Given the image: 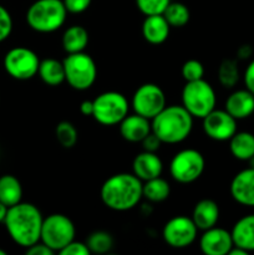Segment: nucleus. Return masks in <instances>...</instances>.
<instances>
[{"label": "nucleus", "mask_w": 254, "mask_h": 255, "mask_svg": "<svg viewBox=\"0 0 254 255\" xmlns=\"http://www.w3.org/2000/svg\"><path fill=\"white\" fill-rule=\"evenodd\" d=\"M80 111L84 116H92V114H94V101L86 100V101L82 102L80 105Z\"/></svg>", "instance_id": "39"}, {"label": "nucleus", "mask_w": 254, "mask_h": 255, "mask_svg": "<svg viewBox=\"0 0 254 255\" xmlns=\"http://www.w3.org/2000/svg\"><path fill=\"white\" fill-rule=\"evenodd\" d=\"M171 0H136L137 9L146 16L163 15Z\"/></svg>", "instance_id": "31"}, {"label": "nucleus", "mask_w": 254, "mask_h": 255, "mask_svg": "<svg viewBox=\"0 0 254 255\" xmlns=\"http://www.w3.org/2000/svg\"><path fill=\"white\" fill-rule=\"evenodd\" d=\"M163 16L166 17L171 27H183L188 24L191 19V12L183 2L171 1L167 9L164 10Z\"/></svg>", "instance_id": "27"}, {"label": "nucleus", "mask_w": 254, "mask_h": 255, "mask_svg": "<svg viewBox=\"0 0 254 255\" xmlns=\"http://www.w3.org/2000/svg\"><path fill=\"white\" fill-rule=\"evenodd\" d=\"M42 222L44 217L35 204L20 202L7 208L4 224L10 238L17 246L29 248L40 242Z\"/></svg>", "instance_id": "1"}, {"label": "nucleus", "mask_w": 254, "mask_h": 255, "mask_svg": "<svg viewBox=\"0 0 254 255\" xmlns=\"http://www.w3.org/2000/svg\"><path fill=\"white\" fill-rule=\"evenodd\" d=\"M89 31L81 25H72L65 30L61 39L62 49L67 54H76L85 51L89 45Z\"/></svg>", "instance_id": "22"}, {"label": "nucleus", "mask_w": 254, "mask_h": 255, "mask_svg": "<svg viewBox=\"0 0 254 255\" xmlns=\"http://www.w3.org/2000/svg\"><path fill=\"white\" fill-rule=\"evenodd\" d=\"M22 199V187L19 179L11 174L0 177V202L9 208L20 203Z\"/></svg>", "instance_id": "24"}, {"label": "nucleus", "mask_w": 254, "mask_h": 255, "mask_svg": "<svg viewBox=\"0 0 254 255\" xmlns=\"http://www.w3.org/2000/svg\"><path fill=\"white\" fill-rule=\"evenodd\" d=\"M76 228L71 219L61 213H54L44 218L40 241L51 251L59 253L67 244L75 241Z\"/></svg>", "instance_id": "7"}, {"label": "nucleus", "mask_w": 254, "mask_h": 255, "mask_svg": "<svg viewBox=\"0 0 254 255\" xmlns=\"http://www.w3.org/2000/svg\"><path fill=\"white\" fill-rule=\"evenodd\" d=\"M231 196L237 203L254 207V167L243 169L231 182Z\"/></svg>", "instance_id": "15"}, {"label": "nucleus", "mask_w": 254, "mask_h": 255, "mask_svg": "<svg viewBox=\"0 0 254 255\" xmlns=\"http://www.w3.org/2000/svg\"><path fill=\"white\" fill-rule=\"evenodd\" d=\"M162 172L163 163L156 152L142 151L134 157L132 162V173L138 177L142 182L161 177Z\"/></svg>", "instance_id": "16"}, {"label": "nucleus", "mask_w": 254, "mask_h": 255, "mask_svg": "<svg viewBox=\"0 0 254 255\" xmlns=\"http://www.w3.org/2000/svg\"><path fill=\"white\" fill-rule=\"evenodd\" d=\"M182 77L186 80V82L197 81V80L203 79L204 76V66L198 60H188L183 64L181 70Z\"/></svg>", "instance_id": "32"}, {"label": "nucleus", "mask_w": 254, "mask_h": 255, "mask_svg": "<svg viewBox=\"0 0 254 255\" xmlns=\"http://www.w3.org/2000/svg\"><path fill=\"white\" fill-rule=\"evenodd\" d=\"M86 246L90 253L106 254L114 248V238L107 232L97 231L90 234L86 241Z\"/></svg>", "instance_id": "29"}, {"label": "nucleus", "mask_w": 254, "mask_h": 255, "mask_svg": "<svg viewBox=\"0 0 254 255\" xmlns=\"http://www.w3.org/2000/svg\"><path fill=\"white\" fill-rule=\"evenodd\" d=\"M37 75L44 84L49 86H59L65 81L64 64L56 59L41 60Z\"/></svg>", "instance_id": "25"}, {"label": "nucleus", "mask_w": 254, "mask_h": 255, "mask_svg": "<svg viewBox=\"0 0 254 255\" xmlns=\"http://www.w3.org/2000/svg\"><path fill=\"white\" fill-rule=\"evenodd\" d=\"M252 52H253V50H252L249 45H243V46L238 49V57L239 59H248L252 55Z\"/></svg>", "instance_id": "40"}, {"label": "nucleus", "mask_w": 254, "mask_h": 255, "mask_svg": "<svg viewBox=\"0 0 254 255\" xmlns=\"http://www.w3.org/2000/svg\"><path fill=\"white\" fill-rule=\"evenodd\" d=\"M229 151L239 161L252 159L254 157V134L247 131H237L229 139Z\"/></svg>", "instance_id": "23"}, {"label": "nucleus", "mask_w": 254, "mask_h": 255, "mask_svg": "<svg viewBox=\"0 0 254 255\" xmlns=\"http://www.w3.org/2000/svg\"><path fill=\"white\" fill-rule=\"evenodd\" d=\"M202 121L204 133L213 141H229L237 132V120L226 110L214 109Z\"/></svg>", "instance_id": "13"}, {"label": "nucleus", "mask_w": 254, "mask_h": 255, "mask_svg": "<svg viewBox=\"0 0 254 255\" xmlns=\"http://www.w3.org/2000/svg\"><path fill=\"white\" fill-rule=\"evenodd\" d=\"M206 161L203 154L194 148L177 152L169 163V174L176 182L188 184L196 182L203 174Z\"/></svg>", "instance_id": "9"}, {"label": "nucleus", "mask_w": 254, "mask_h": 255, "mask_svg": "<svg viewBox=\"0 0 254 255\" xmlns=\"http://www.w3.org/2000/svg\"><path fill=\"white\" fill-rule=\"evenodd\" d=\"M192 221L197 226L198 231L216 227L219 221V207L213 199H202L197 202L192 211Z\"/></svg>", "instance_id": "19"}, {"label": "nucleus", "mask_w": 254, "mask_h": 255, "mask_svg": "<svg viewBox=\"0 0 254 255\" xmlns=\"http://www.w3.org/2000/svg\"><path fill=\"white\" fill-rule=\"evenodd\" d=\"M26 254L27 255H54L55 252L51 251L46 244L42 243L41 241L37 242V243L32 244L31 247L26 248Z\"/></svg>", "instance_id": "37"}, {"label": "nucleus", "mask_w": 254, "mask_h": 255, "mask_svg": "<svg viewBox=\"0 0 254 255\" xmlns=\"http://www.w3.org/2000/svg\"><path fill=\"white\" fill-rule=\"evenodd\" d=\"M12 31V17L7 9L0 5V42L5 41Z\"/></svg>", "instance_id": "33"}, {"label": "nucleus", "mask_w": 254, "mask_h": 255, "mask_svg": "<svg viewBox=\"0 0 254 255\" xmlns=\"http://www.w3.org/2000/svg\"><path fill=\"white\" fill-rule=\"evenodd\" d=\"M141 143H142V147H143V151L157 152L159 149V147H161L162 142L161 139L153 133V132H151V133H149L148 136L141 142Z\"/></svg>", "instance_id": "36"}, {"label": "nucleus", "mask_w": 254, "mask_h": 255, "mask_svg": "<svg viewBox=\"0 0 254 255\" xmlns=\"http://www.w3.org/2000/svg\"><path fill=\"white\" fill-rule=\"evenodd\" d=\"M151 132V120L139 116L137 114L127 115L120 122V133H121L122 138L132 142V143L142 142Z\"/></svg>", "instance_id": "17"}, {"label": "nucleus", "mask_w": 254, "mask_h": 255, "mask_svg": "<svg viewBox=\"0 0 254 255\" xmlns=\"http://www.w3.org/2000/svg\"><path fill=\"white\" fill-rule=\"evenodd\" d=\"M231 233L234 246L248 253L254 252V214H247L238 219Z\"/></svg>", "instance_id": "21"}, {"label": "nucleus", "mask_w": 254, "mask_h": 255, "mask_svg": "<svg viewBox=\"0 0 254 255\" xmlns=\"http://www.w3.org/2000/svg\"><path fill=\"white\" fill-rule=\"evenodd\" d=\"M0 255H6V253H5V252L2 251V249H0Z\"/></svg>", "instance_id": "42"}, {"label": "nucleus", "mask_w": 254, "mask_h": 255, "mask_svg": "<svg viewBox=\"0 0 254 255\" xmlns=\"http://www.w3.org/2000/svg\"><path fill=\"white\" fill-rule=\"evenodd\" d=\"M67 12L70 14H81L86 11L91 5L92 0H62Z\"/></svg>", "instance_id": "35"}, {"label": "nucleus", "mask_w": 254, "mask_h": 255, "mask_svg": "<svg viewBox=\"0 0 254 255\" xmlns=\"http://www.w3.org/2000/svg\"><path fill=\"white\" fill-rule=\"evenodd\" d=\"M143 182L133 173H117L104 182L100 191L101 201L109 209L127 212L143 198Z\"/></svg>", "instance_id": "2"}, {"label": "nucleus", "mask_w": 254, "mask_h": 255, "mask_svg": "<svg viewBox=\"0 0 254 255\" xmlns=\"http://www.w3.org/2000/svg\"><path fill=\"white\" fill-rule=\"evenodd\" d=\"M233 246L231 232L218 227H212L203 231V234L199 238V248L206 255H227Z\"/></svg>", "instance_id": "14"}, {"label": "nucleus", "mask_w": 254, "mask_h": 255, "mask_svg": "<svg viewBox=\"0 0 254 255\" xmlns=\"http://www.w3.org/2000/svg\"><path fill=\"white\" fill-rule=\"evenodd\" d=\"M219 84L226 89H232L239 81V69L236 60L226 59L218 67Z\"/></svg>", "instance_id": "28"}, {"label": "nucleus", "mask_w": 254, "mask_h": 255, "mask_svg": "<svg viewBox=\"0 0 254 255\" xmlns=\"http://www.w3.org/2000/svg\"><path fill=\"white\" fill-rule=\"evenodd\" d=\"M142 193L144 198L151 203H161L166 201L171 194V186L162 177H156L144 182Z\"/></svg>", "instance_id": "26"}, {"label": "nucleus", "mask_w": 254, "mask_h": 255, "mask_svg": "<svg viewBox=\"0 0 254 255\" xmlns=\"http://www.w3.org/2000/svg\"><path fill=\"white\" fill-rule=\"evenodd\" d=\"M182 106L193 116V119H204L216 109L217 96L213 86L206 80L186 82L181 95Z\"/></svg>", "instance_id": "5"}, {"label": "nucleus", "mask_w": 254, "mask_h": 255, "mask_svg": "<svg viewBox=\"0 0 254 255\" xmlns=\"http://www.w3.org/2000/svg\"><path fill=\"white\" fill-rule=\"evenodd\" d=\"M61 255H90L89 248H87L86 243L82 242L72 241L71 243L67 244L64 249L59 252Z\"/></svg>", "instance_id": "34"}, {"label": "nucleus", "mask_w": 254, "mask_h": 255, "mask_svg": "<svg viewBox=\"0 0 254 255\" xmlns=\"http://www.w3.org/2000/svg\"><path fill=\"white\" fill-rule=\"evenodd\" d=\"M198 228L186 216H176L169 219L162 229V238L167 246L174 249H184L196 242Z\"/></svg>", "instance_id": "12"}, {"label": "nucleus", "mask_w": 254, "mask_h": 255, "mask_svg": "<svg viewBox=\"0 0 254 255\" xmlns=\"http://www.w3.org/2000/svg\"><path fill=\"white\" fill-rule=\"evenodd\" d=\"M171 26L163 15H149L142 22V36L152 45L163 44L169 36Z\"/></svg>", "instance_id": "20"}, {"label": "nucleus", "mask_w": 254, "mask_h": 255, "mask_svg": "<svg viewBox=\"0 0 254 255\" xmlns=\"http://www.w3.org/2000/svg\"><path fill=\"white\" fill-rule=\"evenodd\" d=\"M224 110L238 120L248 119L254 114V94L249 90H237L226 100Z\"/></svg>", "instance_id": "18"}, {"label": "nucleus", "mask_w": 254, "mask_h": 255, "mask_svg": "<svg viewBox=\"0 0 254 255\" xmlns=\"http://www.w3.org/2000/svg\"><path fill=\"white\" fill-rule=\"evenodd\" d=\"M67 17L62 0H36L26 11V22L34 31L50 34L61 29Z\"/></svg>", "instance_id": "4"}, {"label": "nucleus", "mask_w": 254, "mask_h": 255, "mask_svg": "<svg viewBox=\"0 0 254 255\" xmlns=\"http://www.w3.org/2000/svg\"><path fill=\"white\" fill-rule=\"evenodd\" d=\"M134 114L152 120L167 106L164 91L156 84H143L134 91L131 100Z\"/></svg>", "instance_id": "11"}, {"label": "nucleus", "mask_w": 254, "mask_h": 255, "mask_svg": "<svg viewBox=\"0 0 254 255\" xmlns=\"http://www.w3.org/2000/svg\"><path fill=\"white\" fill-rule=\"evenodd\" d=\"M129 102L125 95L117 91H106L94 100L92 117L104 126H115L128 115Z\"/></svg>", "instance_id": "8"}, {"label": "nucleus", "mask_w": 254, "mask_h": 255, "mask_svg": "<svg viewBox=\"0 0 254 255\" xmlns=\"http://www.w3.org/2000/svg\"><path fill=\"white\" fill-rule=\"evenodd\" d=\"M65 81L77 91L89 90L97 79V66L95 60L86 52L67 54L64 61Z\"/></svg>", "instance_id": "6"}, {"label": "nucleus", "mask_w": 254, "mask_h": 255, "mask_svg": "<svg viewBox=\"0 0 254 255\" xmlns=\"http://www.w3.org/2000/svg\"><path fill=\"white\" fill-rule=\"evenodd\" d=\"M40 61L37 54L25 46L12 47L5 54L4 69L10 77L20 81L36 76Z\"/></svg>", "instance_id": "10"}, {"label": "nucleus", "mask_w": 254, "mask_h": 255, "mask_svg": "<svg viewBox=\"0 0 254 255\" xmlns=\"http://www.w3.org/2000/svg\"><path fill=\"white\" fill-rule=\"evenodd\" d=\"M6 213H7V207L0 202V223H4Z\"/></svg>", "instance_id": "41"}, {"label": "nucleus", "mask_w": 254, "mask_h": 255, "mask_svg": "<svg viewBox=\"0 0 254 255\" xmlns=\"http://www.w3.org/2000/svg\"><path fill=\"white\" fill-rule=\"evenodd\" d=\"M55 136L64 148H72L79 138V132L71 122L61 121L55 128Z\"/></svg>", "instance_id": "30"}, {"label": "nucleus", "mask_w": 254, "mask_h": 255, "mask_svg": "<svg viewBox=\"0 0 254 255\" xmlns=\"http://www.w3.org/2000/svg\"><path fill=\"white\" fill-rule=\"evenodd\" d=\"M243 80L246 89L249 90L252 94H254V60H252L248 66H247L243 75Z\"/></svg>", "instance_id": "38"}, {"label": "nucleus", "mask_w": 254, "mask_h": 255, "mask_svg": "<svg viewBox=\"0 0 254 255\" xmlns=\"http://www.w3.org/2000/svg\"><path fill=\"white\" fill-rule=\"evenodd\" d=\"M151 126L162 143H181L191 134L193 116L182 105H171L151 120Z\"/></svg>", "instance_id": "3"}]
</instances>
